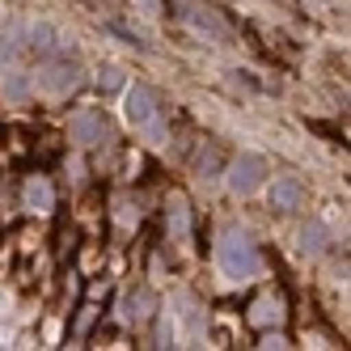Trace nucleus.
Masks as SVG:
<instances>
[{
  "label": "nucleus",
  "instance_id": "15",
  "mask_svg": "<svg viewBox=\"0 0 351 351\" xmlns=\"http://www.w3.org/2000/svg\"><path fill=\"white\" fill-rule=\"evenodd\" d=\"M300 245H305V250H313V254H322V250L330 245V233H326L322 224H309V229L300 233Z\"/></svg>",
  "mask_w": 351,
  "mask_h": 351
},
{
  "label": "nucleus",
  "instance_id": "16",
  "mask_svg": "<svg viewBox=\"0 0 351 351\" xmlns=\"http://www.w3.org/2000/svg\"><path fill=\"white\" fill-rule=\"evenodd\" d=\"M169 229L178 233V237H186V204H182V199L169 208Z\"/></svg>",
  "mask_w": 351,
  "mask_h": 351
},
{
  "label": "nucleus",
  "instance_id": "18",
  "mask_svg": "<svg viewBox=\"0 0 351 351\" xmlns=\"http://www.w3.org/2000/svg\"><path fill=\"white\" fill-rule=\"evenodd\" d=\"M169 339H178V322H173V317L165 313V317H161V347H173Z\"/></svg>",
  "mask_w": 351,
  "mask_h": 351
},
{
  "label": "nucleus",
  "instance_id": "5",
  "mask_svg": "<svg viewBox=\"0 0 351 351\" xmlns=\"http://www.w3.org/2000/svg\"><path fill=\"white\" fill-rule=\"evenodd\" d=\"M178 17H182V21H191L199 34H208V38H216V43H229V38H233V30L224 26V17H220L216 9H208V5L182 0V5H178Z\"/></svg>",
  "mask_w": 351,
  "mask_h": 351
},
{
  "label": "nucleus",
  "instance_id": "1",
  "mask_svg": "<svg viewBox=\"0 0 351 351\" xmlns=\"http://www.w3.org/2000/svg\"><path fill=\"white\" fill-rule=\"evenodd\" d=\"M216 263L224 271V280H233V284H245V280H254V275L263 271V254H258V245L250 241L245 233H224L220 245H216Z\"/></svg>",
  "mask_w": 351,
  "mask_h": 351
},
{
  "label": "nucleus",
  "instance_id": "13",
  "mask_svg": "<svg viewBox=\"0 0 351 351\" xmlns=\"http://www.w3.org/2000/svg\"><path fill=\"white\" fill-rule=\"evenodd\" d=\"M148 313H153V296L148 292H132L123 300V322H148Z\"/></svg>",
  "mask_w": 351,
  "mask_h": 351
},
{
  "label": "nucleus",
  "instance_id": "7",
  "mask_svg": "<svg viewBox=\"0 0 351 351\" xmlns=\"http://www.w3.org/2000/svg\"><path fill=\"white\" fill-rule=\"evenodd\" d=\"M271 204L284 208V212H292V208L305 204V186H300V178H292V173L275 178V186H271Z\"/></svg>",
  "mask_w": 351,
  "mask_h": 351
},
{
  "label": "nucleus",
  "instance_id": "11",
  "mask_svg": "<svg viewBox=\"0 0 351 351\" xmlns=\"http://www.w3.org/2000/svg\"><path fill=\"white\" fill-rule=\"evenodd\" d=\"M26 47L34 56H56V47H60V34H56V26H47V21H38V26H26Z\"/></svg>",
  "mask_w": 351,
  "mask_h": 351
},
{
  "label": "nucleus",
  "instance_id": "9",
  "mask_svg": "<svg viewBox=\"0 0 351 351\" xmlns=\"http://www.w3.org/2000/svg\"><path fill=\"white\" fill-rule=\"evenodd\" d=\"M21 204H26V212H51L56 208V191L47 178H30L26 191H21Z\"/></svg>",
  "mask_w": 351,
  "mask_h": 351
},
{
  "label": "nucleus",
  "instance_id": "14",
  "mask_svg": "<svg viewBox=\"0 0 351 351\" xmlns=\"http://www.w3.org/2000/svg\"><path fill=\"white\" fill-rule=\"evenodd\" d=\"M106 34H114L119 43H128V47H140V51H148V38L136 34V30H128L123 21H106Z\"/></svg>",
  "mask_w": 351,
  "mask_h": 351
},
{
  "label": "nucleus",
  "instance_id": "12",
  "mask_svg": "<svg viewBox=\"0 0 351 351\" xmlns=\"http://www.w3.org/2000/svg\"><path fill=\"white\" fill-rule=\"evenodd\" d=\"M17 51H26V26L21 21H5V30H0V64H9Z\"/></svg>",
  "mask_w": 351,
  "mask_h": 351
},
{
  "label": "nucleus",
  "instance_id": "17",
  "mask_svg": "<svg viewBox=\"0 0 351 351\" xmlns=\"http://www.w3.org/2000/svg\"><path fill=\"white\" fill-rule=\"evenodd\" d=\"M97 85H102L106 93H110V89H119V85H123V72H119V68H102V77H97Z\"/></svg>",
  "mask_w": 351,
  "mask_h": 351
},
{
  "label": "nucleus",
  "instance_id": "8",
  "mask_svg": "<svg viewBox=\"0 0 351 351\" xmlns=\"http://www.w3.org/2000/svg\"><path fill=\"white\" fill-rule=\"evenodd\" d=\"M284 317H288L284 296H275V292L258 296V300H254V309H250V322H254V326H280Z\"/></svg>",
  "mask_w": 351,
  "mask_h": 351
},
{
  "label": "nucleus",
  "instance_id": "10",
  "mask_svg": "<svg viewBox=\"0 0 351 351\" xmlns=\"http://www.w3.org/2000/svg\"><path fill=\"white\" fill-rule=\"evenodd\" d=\"M0 93H5L9 102H26V97L34 93V81H30V72H21V68H9V72H0Z\"/></svg>",
  "mask_w": 351,
  "mask_h": 351
},
{
  "label": "nucleus",
  "instance_id": "6",
  "mask_svg": "<svg viewBox=\"0 0 351 351\" xmlns=\"http://www.w3.org/2000/svg\"><path fill=\"white\" fill-rule=\"evenodd\" d=\"M72 140L85 144V148L110 140V123H106V114H102V110H81L77 119H72Z\"/></svg>",
  "mask_w": 351,
  "mask_h": 351
},
{
  "label": "nucleus",
  "instance_id": "3",
  "mask_svg": "<svg viewBox=\"0 0 351 351\" xmlns=\"http://www.w3.org/2000/svg\"><path fill=\"white\" fill-rule=\"evenodd\" d=\"M51 64H47V72H38V85L47 89V93H72L85 77H81V64L72 60L68 51H64V43L56 47V56H47Z\"/></svg>",
  "mask_w": 351,
  "mask_h": 351
},
{
  "label": "nucleus",
  "instance_id": "4",
  "mask_svg": "<svg viewBox=\"0 0 351 351\" xmlns=\"http://www.w3.org/2000/svg\"><path fill=\"white\" fill-rule=\"evenodd\" d=\"M267 182V157H258V153H241L233 165H229V191L233 195H254L258 186Z\"/></svg>",
  "mask_w": 351,
  "mask_h": 351
},
{
  "label": "nucleus",
  "instance_id": "2",
  "mask_svg": "<svg viewBox=\"0 0 351 351\" xmlns=\"http://www.w3.org/2000/svg\"><path fill=\"white\" fill-rule=\"evenodd\" d=\"M128 119L136 123L140 132H148V140L161 144L165 140V123H161V110H157V97L148 85H132L128 89Z\"/></svg>",
  "mask_w": 351,
  "mask_h": 351
}]
</instances>
